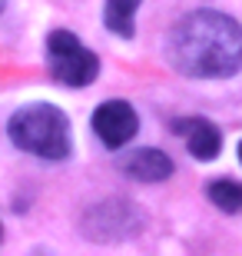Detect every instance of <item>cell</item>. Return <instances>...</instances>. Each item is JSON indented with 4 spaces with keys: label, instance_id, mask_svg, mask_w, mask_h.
<instances>
[{
    "label": "cell",
    "instance_id": "1",
    "mask_svg": "<svg viewBox=\"0 0 242 256\" xmlns=\"http://www.w3.org/2000/svg\"><path fill=\"white\" fill-rule=\"evenodd\" d=\"M166 50L183 76H233L242 66V27L219 10H196L173 27Z\"/></svg>",
    "mask_w": 242,
    "mask_h": 256
},
{
    "label": "cell",
    "instance_id": "2",
    "mask_svg": "<svg viewBox=\"0 0 242 256\" xmlns=\"http://www.w3.org/2000/svg\"><path fill=\"white\" fill-rule=\"evenodd\" d=\"M7 136L23 153L40 160H66L70 156V120L53 104H30L10 116Z\"/></svg>",
    "mask_w": 242,
    "mask_h": 256
},
{
    "label": "cell",
    "instance_id": "3",
    "mask_svg": "<svg viewBox=\"0 0 242 256\" xmlns=\"http://www.w3.org/2000/svg\"><path fill=\"white\" fill-rule=\"evenodd\" d=\"M47 54H50V70L60 84L66 86H90L100 74V60L93 50H86L76 34L70 30H53L47 37Z\"/></svg>",
    "mask_w": 242,
    "mask_h": 256
},
{
    "label": "cell",
    "instance_id": "4",
    "mask_svg": "<svg viewBox=\"0 0 242 256\" xmlns=\"http://www.w3.org/2000/svg\"><path fill=\"white\" fill-rule=\"evenodd\" d=\"M143 226V213L126 200H103L83 216V236L93 243H123L136 236Z\"/></svg>",
    "mask_w": 242,
    "mask_h": 256
},
{
    "label": "cell",
    "instance_id": "5",
    "mask_svg": "<svg viewBox=\"0 0 242 256\" xmlns=\"http://www.w3.org/2000/svg\"><path fill=\"white\" fill-rule=\"evenodd\" d=\"M93 130L110 150H120L123 143H130L140 130V116L130 104L123 100H106V104L96 106L93 114Z\"/></svg>",
    "mask_w": 242,
    "mask_h": 256
},
{
    "label": "cell",
    "instance_id": "6",
    "mask_svg": "<svg viewBox=\"0 0 242 256\" xmlns=\"http://www.w3.org/2000/svg\"><path fill=\"white\" fill-rule=\"evenodd\" d=\"M120 166L126 176H133L140 183H159L166 176H173V160L163 150H153V146H140V150L126 153L120 160Z\"/></svg>",
    "mask_w": 242,
    "mask_h": 256
},
{
    "label": "cell",
    "instance_id": "7",
    "mask_svg": "<svg viewBox=\"0 0 242 256\" xmlns=\"http://www.w3.org/2000/svg\"><path fill=\"white\" fill-rule=\"evenodd\" d=\"M176 133L186 136V146L193 153L196 160H216L219 150H223V133L219 126L203 120V116H196V120H179L176 124Z\"/></svg>",
    "mask_w": 242,
    "mask_h": 256
},
{
    "label": "cell",
    "instance_id": "8",
    "mask_svg": "<svg viewBox=\"0 0 242 256\" xmlns=\"http://www.w3.org/2000/svg\"><path fill=\"white\" fill-rule=\"evenodd\" d=\"M143 0H106V10H103V20H106V30L116 34L123 40H133L136 34V10H140Z\"/></svg>",
    "mask_w": 242,
    "mask_h": 256
},
{
    "label": "cell",
    "instance_id": "9",
    "mask_svg": "<svg viewBox=\"0 0 242 256\" xmlns=\"http://www.w3.org/2000/svg\"><path fill=\"white\" fill-rule=\"evenodd\" d=\"M206 193L223 213H239L242 210V183H236V180H213Z\"/></svg>",
    "mask_w": 242,
    "mask_h": 256
},
{
    "label": "cell",
    "instance_id": "10",
    "mask_svg": "<svg viewBox=\"0 0 242 256\" xmlns=\"http://www.w3.org/2000/svg\"><path fill=\"white\" fill-rule=\"evenodd\" d=\"M3 7H7V0H0V14H3Z\"/></svg>",
    "mask_w": 242,
    "mask_h": 256
},
{
    "label": "cell",
    "instance_id": "11",
    "mask_svg": "<svg viewBox=\"0 0 242 256\" xmlns=\"http://www.w3.org/2000/svg\"><path fill=\"white\" fill-rule=\"evenodd\" d=\"M239 160H242V143H239Z\"/></svg>",
    "mask_w": 242,
    "mask_h": 256
},
{
    "label": "cell",
    "instance_id": "12",
    "mask_svg": "<svg viewBox=\"0 0 242 256\" xmlns=\"http://www.w3.org/2000/svg\"><path fill=\"white\" fill-rule=\"evenodd\" d=\"M0 236H3V230H0Z\"/></svg>",
    "mask_w": 242,
    "mask_h": 256
}]
</instances>
